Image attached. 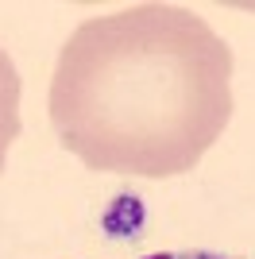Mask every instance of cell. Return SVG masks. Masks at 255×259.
I'll return each instance as SVG.
<instances>
[{
  "instance_id": "obj_1",
  "label": "cell",
  "mask_w": 255,
  "mask_h": 259,
  "mask_svg": "<svg viewBox=\"0 0 255 259\" xmlns=\"http://www.w3.org/2000/svg\"><path fill=\"white\" fill-rule=\"evenodd\" d=\"M47 108L89 170L178 178L232 120V47L190 8L128 4L74 27Z\"/></svg>"
},
{
  "instance_id": "obj_2",
  "label": "cell",
  "mask_w": 255,
  "mask_h": 259,
  "mask_svg": "<svg viewBox=\"0 0 255 259\" xmlns=\"http://www.w3.org/2000/svg\"><path fill=\"white\" fill-rule=\"evenodd\" d=\"M16 140H20V74L8 51L0 47V174Z\"/></svg>"
}]
</instances>
